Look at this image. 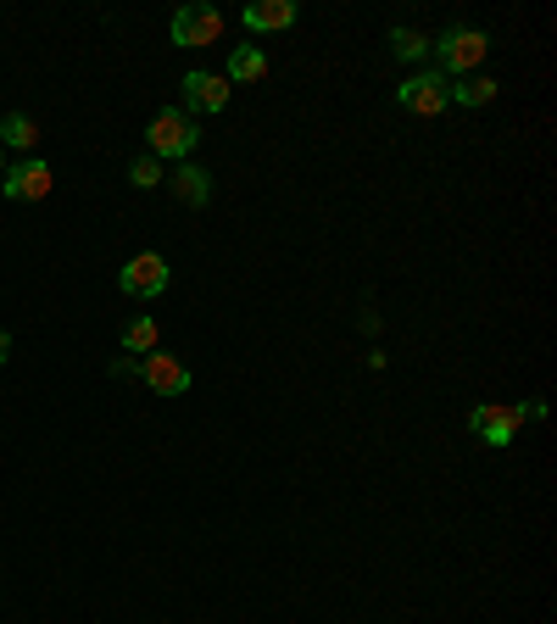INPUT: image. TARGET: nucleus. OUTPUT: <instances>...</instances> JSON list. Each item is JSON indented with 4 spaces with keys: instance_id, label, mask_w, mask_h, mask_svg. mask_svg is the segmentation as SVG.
I'll return each mask as SVG.
<instances>
[{
    "instance_id": "1",
    "label": "nucleus",
    "mask_w": 557,
    "mask_h": 624,
    "mask_svg": "<svg viewBox=\"0 0 557 624\" xmlns=\"http://www.w3.org/2000/svg\"><path fill=\"white\" fill-rule=\"evenodd\" d=\"M146 140H151V157H157V162H162V157H168V162H185V157L196 151L201 135H196L190 112H157L151 129H146Z\"/></svg>"
},
{
    "instance_id": "2",
    "label": "nucleus",
    "mask_w": 557,
    "mask_h": 624,
    "mask_svg": "<svg viewBox=\"0 0 557 624\" xmlns=\"http://www.w3.org/2000/svg\"><path fill=\"white\" fill-rule=\"evenodd\" d=\"M485 51H490V40H485L479 29H446L440 40H429V57H435L446 73H468V68H479Z\"/></svg>"
},
{
    "instance_id": "3",
    "label": "nucleus",
    "mask_w": 557,
    "mask_h": 624,
    "mask_svg": "<svg viewBox=\"0 0 557 624\" xmlns=\"http://www.w3.org/2000/svg\"><path fill=\"white\" fill-rule=\"evenodd\" d=\"M468 429H474L485 446H513L518 429H524V407H513V402H479V407L468 413Z\"/></svg>"
},
{
    "instance_id": "4",
    "label": "nucleus",
    "mask_w": 557,
    "mask_h": 624,
    "mask_svg": "<svg viewBox=\"0 0 557 624\" xmlns=\"http://www.w3.org/2000/svg\"><path fill=\"white\" fill-rule=\"evenodd\" d=\"M118 285H123V296H140V301L162 296V290H168V257H162V251H140V257L118 274Z\"/></svg>"
},
{
    "instance_id": "5",
    "label": "nucleus",
    "mask_w": 557,
    "mask_h": 624,
    "mask_svg": "<svg viewBox=\"0 0 557 624\" xmlns=\"http://www.w3.org/2000/svg\"><path fill=\"white\" fill-rule=\"evenodd\" d=\"M218 34H223V18H218L212 7H179V12H173V46L201 51V46H212Z\"/></svg>"
},
{
    "instance_id": "6",
    "label": "nucleus",
    "mask_w": 557,
    "mask_h": 624,
    "mask_svg": "<svg viewBox=\"0 0 557 624\" xmlns=\"http://www.w3.org/2000/svg\"><path fill=\"white\" fill-rule=\"evenodd\" d=\"M140 379H146L157 396H185V390H190V368H185L173 351H162V346L140 357Z\"/></svg>"
},
{
    "instance_id": "7",
    "label": "nucleus",
    "mask_w": 557,
    "mask_h": 624,
    "mask_svg": "<svg viewBox=\"0 0 557 624\" xmlns=\"http://www.w3.org/2000/svg\"><path fill=\"white\" fill-rule=\"evenodd\" d=\"M396 101H401L407 112H418V118H435V112L446 107V73H412V79L396 90Z\"/></svg>"
},
{
    "instance_id": "8",
    "label": "nucleus",
    "mask_w": 557,
    "mask_h": 624,
    "mask_svg": "<svg viewBox=\"0 0 557 624\" xmlns=\"http://www.w3.org/2000/svg\"><path fill=\"white\" fill-rule=\"evenodd\" d=\"M51 179H57L51 162L34 157V162H23V168L7 174V196H12V201H46V196H51Z\"/></svg>"
},
{
    "instance_id": "9",
    "label": "nucleus",
    "mask_w": 557,
    "mask_h": 624,
    "mask_svg": "<svg viewBox=\"0 0 557 624\" xmlns=\"http://www.w3.org/2000/svg\"><path fill=\"white\" fill-rule=\"evenodd\" d=\"M185 107H190V112H223V107H229V79L190 73V79H185Z\"/></svg>"
},
{
    "instance_id": "10",
    "label": "nucleus",
    "mask_w": 557,
    "mask_h": 624,
    "mask_svg": "<svg viewBox=\"0 0 557 624\" xmlns=\"http://www.w3.org/2000/svg\"><path fill=\"white\" fill-rule=\"evenodd\" d=\"M240 18H246L251 34H273V29H290L296 23V7H290V0H257V7H246Z\"/></svg>"
},
{
    "instance_id": "11",
    "label": "nucleus",
    "mask_w": 557,
    "mask_h": 624,
    "mask_svg": "<svg viewBox=\"0 0 557 624\" xmlns=\"http://www.w3.org/2000/svg\"><path fill=\"white\" fill-rule=\"evenodd\" d=\"M168 185H173V196H179L185 207H207V201H212V174H201L196 162H179V174H173Z\"/></svg>"
},
{
    "instance_id": "12",
    "label": "nucleus",
    "mask_w": 557,
    "mask_h": 624,
    "mask_svg": "<svg viewBox=\"0 0 557 624\" xmlns=\"http://www.w3.org/2000/svg\"><path fill=\"white\" fill-rule=\"evenodd\" d=\"M268 73V57L257 51V46H240L235 57H229V85H257Z\"/></svg>"
},
{
    "instance_id": "13",
    "label": "nucleus",
    "mask_w": 557,
    "mask_h": 624,
    "mask_svg": "<svg viewBox=\"0 0 557 624\" xmlns=\"http://www.w3.org/2000/svg\"><path fill=\"white\" fill-rule=\"evenodd\" d=\"M496 79H462V85H446V101H457V107H485V101H496Z\"/></svg>"
},
{
    "instance_id": "14",
    "label": "nucleus",
    "mask_w": 557,
    "mask_h": 624,
    "mask_svg": "<svg viewBox=\"0 0 557 624\" xmlns=\"http://www.w3.org/2000/svg\"><path fill=\"white\" fill-rule=\"evenodd\" d=\"M0 135H7V146H18V151H34L40 146V123L23 118V112H12L7 123H0Z\"/></svg>"
},
{
    "instance_id": "15",
    "label": "nucleus",
    "mask_w": 557,
    "mask_h": 624,
    "mask_svg": "<svg viewBox=\"0 0 557 624\" xmlns=\"http://www.w3.org/2000/svg\"><path fill=\"white\" fill-rule=\"evenodd\" d=\"M390 57L396 62H424L429 57V40L412 34V29H390Z\"/></svg>"
},
{
    "instance_id": "16",
    "label": "nucleus",
    "mask_w": 557,
    "mask_h": 624,
    "mask_svg": "<svg viewBox=\"0 0 557 624\" xmlns=\"http://www.w3.org/2000/svg\"><path fill=\"white\" fill-rule=\"evenodd\" d=\"M123 351H140V357L157 351V324L151 318H129L123 324Z\"/></svg>"
},
{
    "instance_id": "17",
    "label": "nucleus",
    "mask_w": 557,
    "mask_h": 624,
    "mask_svg": "<svg viewBox=\"0 0 557 624\" xmlns=\"http://www.w3.org/2000/svg\"><path fill=\"white\" fill-rule=\"evenodd\" d=\"M129 179H135L140 190H157V185H162V162H157V157H140V162L129 168Z\"/></svg>"
},
{
    "instance_id": "18",
    "label": "nucleus",
    "mask_w": 557,
    "mask_h": 624,
    "mask_svg": "<svg viewBox=\"0 0 557 624\" xmlns=\"http://www.w3.org/2000/svg\"><path fill=\"white\" fill-rule=\"evenodd\" d=\"M112 374H118V379H129V374H140V357H118V363H112Z\"/></svg>"
},
{
    "instance_id": "19",
    "label": "nucleus",
    "mask_w": 557,
    "mask_h": 624,
    "mask_svg": "<svg viewBox=\"0 0 557 624\" xmlns=\"http://www.w3.org/2000/svg\"><path fill=\"white\" fill-rule=\"evenodd\" d=\"M7 357H12V335H7V329H0V363H7Z\"/></svg>"
},
{
    "instance_id": "20",
    "label": "nucleus",
    "mask_w": 557,
    "mask_h": 624,
    "mask_svg": "<svg viewBox=\"0 0 557 624\" xmlns=\"http://www.w3.org/2000/svg\"><path fill=\"white\" fill-rule=\"evenodd\" d=\"M0 168H7V151H0Z\"/></svg>"
}]
</instances>
